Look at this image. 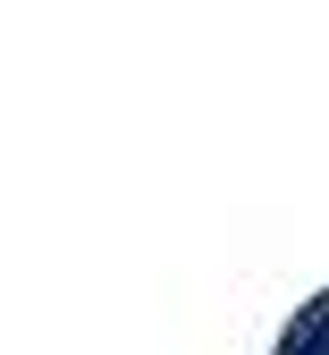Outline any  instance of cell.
<instances>
[{
    "instance_id": "6da1fadb",
    "label": "cell",
    "mask_w": 329,
    "mask_h": 355,
    "mask_svg": "<svg viewBox=\"0 0 329 355\" xmlns=\"http://www.w3.org/2000/svg\"><path fill=\"white\" fill-rule=\"evenodd\" d=\"M270 355H329V288L321 296H304L296 313H287V330H278V347Z\"/></svg>"
}]
</instances>
